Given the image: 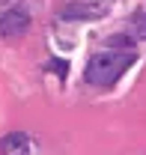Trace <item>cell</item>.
I'll return each instance as SVG.
<instances>
[{"instance_id": "4", "label": "cell", "mask_w": 146, "mask_h": 155, "mask_svg": "<svg viewBox=\"0 0 146 155\" xmlns=\"http://www.w3.org/2000/svg\"><path fill=\"white\" fill-rule=\"evenodd\" d=\"M48 69H54L60 78H66V63H48Z\"/></svg>"}, {"instance_id": "2", "label": "cell", "mask_w": 146, "mask_h": 155, "mask_svg": "<svg viewBox=\"0 0 146 155\" xmlns=\"http://www.w3.org/2000/svg\"><path fill=\"white\" fill-rule=\"evenodd\" d=\"M27 27H30V12L21 6H12L0 15V33L3 36H21Z\"/></svg>"}, {"instance_id": "3", "label": "cell", "mask_w": 146, "mask_h": 155, "mask_svg": "<svg viewBox=\"0 0 146 155\" xmlns=\"http://www.w3.org/2000/svg\"><path fill=\"white\" fill-rule=\"evenodd\" d=\"M0 155H30V137L24 131H12V134L0 137Z\"/></svg>"}, {"instance_id": "1", "label": "cell", "mask_w": 146, "mask_h": 155, "mask_svg": "<svg viewBox=\"0 0 146 155\" xmlns=\"http://www.w3.org/2000/svg\"><path fill=\"white\" fill-rule=\"evenodd\" d=\"M131 63H134V54H128V51H125V54H116V51L95 54V57H90L84 75H87V81H90L92 87H110Z\"/></svg>"}]
</instances>
